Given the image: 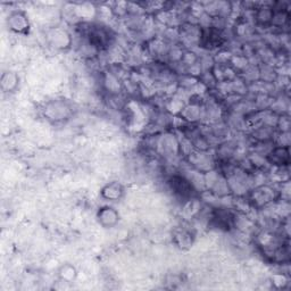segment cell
I'll use <instances>...</instances> for the list:
<instances>
[{"label":"cell","mask_w":291,"mask_h":291,"mask_svg":"<svg viewBox=\"0 0 291 291\" xmlns=\"http://www.w3.org/2000/svg\"><path fill=\"white\" fill-rule=\"evenodd\" d=\"M124 193V189L120 183L117 182H113L107 184L102 190V195L105 199H109V200H117L120 199Z\"/></svg>","instance_id":"5"},{"label":"cell","mask_w":291,"mask_h":291,"mask_svg":"<svg viewBox=\"0 0 291 291\" xmlns=\"http://www.w3.org/2000/svg\"><path fill=\"white\" fill-rule=\"evenodd\" d=\"M98 218H99L100 224H102L103 227L105 228L113 227L114 224L117 222L118 214L114 211V208L112 207H104L99 211Z\"/></svg>","instance_id":"4"},{"label":"cell","mask_w":291,"mask_h":291,"mask_svg":"<svg viewBox=\"0 0 291 291\" xmlns=\"http://www.w3.org/2000/svg\"><path fill=\"white\" fill-rule=\"evenodd\" d=\"M8 21L13 31H15L17 33H23L28 30V20L23 12L13 13Z\"/></svg>","instance_id":"2"},{"label":"cell","mask_w":291,"mask_h":291,"mask_svg":"<svg viewBox=\"0 0 291 291\" xmlns=\"http://www.w3.org/2000/svg\"><path fill=\"white\" fill-rule=\"evenodd\" d=\"M267 158L274 165H288L289 164V148L279 147L271 151Z\"/></svg>","instance_id":"3"},{"label":"cell","mask_w":291,"mask_h":291,"mask_svg":"<svg viewBox=\"0 0 291 291\" xmlns=\"http://www.w3.org/2000/svg\"><path fill=\"white\" fill-rule=\"evenodd\" d=\"M170 187L176 196L179 197H189L192 193L191 183L188 180H185L182 176H173L169 181Z\"/></svg>","instance_id":"1"}]
</instances>
